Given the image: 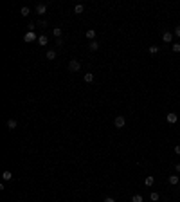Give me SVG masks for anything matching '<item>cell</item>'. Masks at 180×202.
Masks as SVG:
<instances>
[{"label":"cell","mask_w":180,"mask_h":202,"mask_svg":"<svg viewBox=\"0 0 180 202\" xmlns=\"http://www.w3.org/2000/svg\"><path fill=\"white\" fill-rule=\"evenodd\" d=\"M81 71V63L78 60H70L69 61V72H79Z\"/></svg>","instance_id":"obj_1"},{"label":"cell","mask_w":180,"mask_h":202,"mask_svg":"<svg viewBox=\"0 0 180 202\" xmlns=\"http://www.w3.org/2000/svg\"><path fill=\"white\" fill-rule=\"evenodd\" d=\"M113 125H115L117 128H122V126L126 125V119H124V116H117V117H115V121H113Z\"/></svg>","instance_id":"obj_2"},{"label":"cell","mask_w":180,"mask_h":202,"mask_svg":"<svg viewBox=\"0 0 180 202\" xmlns=\"http://www.w3.org/2000/svg\"><path fill=\"white\" fill-rule=\"evenodd\" d=\"M177 119H178V116H177V114H173V112H169V114L166 116V121L169 123V125H173V123H177Z\"/></svg>","instance_id":"obj_3"},{"label":"cell","mask_w":180,"mask_h":202,"mask_svg":"<svg viewBox=\"0 0 180 202\" xmlns=\"http://www.w3.org/2000/svg\"><path fill=\"white\" fill-rule=\"evenodd\" d=\"M162 40L166 42V43H171V40H173V33H169V31L162 33Z\"/></svg>","instance_id":"obj_4"},{"label":"cell","mask_w":180,"mask_h":202,"mask_svg":"<svg viewBox=\"0 0 180 202\" xmlns=\"http://www.w3.org/2000/svg\"><path fill=\"white\" fill-rule=\"evenodd\" d=\"M23 40H25V42H32V40H38V38H36L34 31H29V33H27V34L23 36Z\"/></svg>","instance_id":"obj_5"},{"label":"cell","mask_w":180,"mask_h":202,"mask_svg":"<svg viewBox=\"0 0 180 202\" xmlns=\"http://www.w3.org/2000/svg\"><path fill=\"white\" fill-rule=\"evenodd\" d=\"M36 13H38V15H45V13H47V6H45V4H38V6H36Z\"/></svg>","instance_id":"obj_6"},{"label":"cell","mask_w":180,"mask_h":202,"mask_svg":"<svg viewBox=\"0 0 180 202\" xmlns=\"http://www.w3.org/2000/svg\"><path fill=\"white\" fill-rule=\"evenodd\" d=\"M16 126H18V121H16V119H9V121H7V128H9V130H15Z\"/></svg>","instance_id":"obj_7"},{"label":"cell","mask_w":180,"mask_h":202,"mask_svg":"<svg viewBox=\"0 0 180 202\" xmlns=\"http://www.w3.org/2000/svg\"><path fill=\"white\" fill-rule=\"evenodd\" d=\"M178 182H180L178 175H169V184L171 186H175V184H178Z\"/></svg>","instance_id":"obj_8"},{"label":"cell","mask_w":180,"mask_h":202,"mask_svg":"<svg viewBox=\"0 0 180 202\" xmlns=\"http://www.w3.org/2000/svg\"><path fill=\"white\" fill-rule=\"evenodd\" d=\"M85 34H87V38H88V40L94 42V38H96V29H88Z\"/></svg>","instance_id":"obj_9"},{"label":"cell","mask_w":180,"mask_h":202,"mask_svg":"<svg viewBox=\"0 0 180 202\" xmlns=\"http://www.w3.org/2000/svg\"><path fill=\"white\" fill-rule=\"evenodd\" d=\"M47 42H49V38H47L45 34H40V36H38V43H40V45H47Z\"/></svg>","instance_id":"obj_10"},{"label":"cell","mask_w":180,"mask_h":202,"mask_svg":"<svg viewBox=\"0 0 180 202\" xmlns=\"http://www.w3.org/2000/svg\"><path fill=\"white\" fill-rule=\"evenodd\" d=\"M83 80L87 81V83H92V81H94V74H92V72H87V74L83 76Z\"/></svg>","instance_id":"obj_11"},{"label":"cell","mask_w":180,"mask_h":202,"mask_svg":"<svg viewBox=\"0 0 180 202\" xmlns=\"http://www.w3.org/2000/svg\"><path fill=\"white\" fill-rule=\"evenodd\" d=\"M45 56H47V60H54V58H56V50H47V54H45Z\"/></svg>","instance_id":"obj_12"},{"label":"cell","mask_w":180,"mask_h":202,"mask_svg":"<svg viewBox=\"0 0 180 202\" xmlns=\"http://www.w3.org/2000/svg\"><path fill=\"white\" fill-rule=\"evenodd\" d=\"M88 49H90V50H97V49H99V43H97V42H90Z\"/></svg>","instance_id":"obj_13"},{"label":"cell","mask_w":180,"mask_h":202,"mask_svg":"<svg viewBox=\"0 0 180 202\" xmlns=\"http://www.w3.org/2000/svg\"><path fill=\"white\" fill-rule=\"evenodd\" d=\"M11 177H13V175H11V172H7V170L2 173V179H4V181H11Z\"/></svg>","instance_id":"obj_14"},{"label":"cell","mask_w":180,"mask_h":202,"mask_svg":"<svg viewBox=\"0 0 180 202\" xmlns=\"http://www.w3.org/2000/svg\"><path fill=\"white\" fill-rule=\"evenodd\" d=\"M83 9H85V6H83V4H78V6L74 7V13H78V15H79V13H83Z\"/></svg>","instance_id":"obj_15"},{"label":"cell","mask_w":180,"mask_h":202,"mask_svg":"<svg viewBox=\"0 0 180 202\" xmlns=\"http://www.w3.org/2000/svg\"><path fill=\"white\" fill-rule=\"evenodd\" d=\"M150 199H151V200H153V202H157V200H159V199H160V195H159V193H157V191H153V193H151V195H150Z\"/></svg>","instance_id":"obj_16"},{"label":"cell","mask_w":180,"mask_h":202,"mask_svg":"<svg viewBox=\"0 0 180 202\" xmlns=\"http://www.w3.org/2000/svg\"><path fill=\"white\" fill-rule=\"evenodd\" d=\"M148 52H150V54H157V52H159V47H157V45H151L150 49H148Z\"/></svg>","instance_id":"obj_17"},{"label":"cell","mask_w":180,"mask_h":202,"mask_svg":"<svg viewBox=\"0 0 180 202\" xmlns=\"http://www.w3.org/2000/svg\"><path fill=\"white\" fill-rule=\"evenodd\" d=\"M131 202H142V195H133V197H131Z\"/></svg>","instance_id":"obj_18"},{"label":"cell","mask_w":180,"mask_h":202,"mask_svg":"<svg viewBox=\"0 0 180 202\" xmlns=\"http://www.w3.org/2000/svg\"><path fill=\"white\" fill-rule=\"evenodd\" d=\"M146 186H153V182H155V179H153V177H146Z\"/></svg>","instance_id":"obj_19"},{"label":"cell","mask_w":180,"mask_h":202,"mask_svg":"<svg viewBox=\"0 0 180 202\" xmlns=\"http://www.w3.org/2000/svg\"><path fill=\"white\" fill-rule=\"evenodd\" d=\"M20 15H22V16H27V15H29V7H22Z\"/></svg>","instance_id":"obj_20"},{"label":"cell","mask_w":180,"mask_h":202,"mask_svg":"<svg viewBox=\"0 0 180 202\" xmlns=\"http://www.w3.org/2000/svg\"><path fill=\"white\" fill-rule=\"evenodd\" d=\"M54 36H58V38L61 36V29L60 27H54Z\"/></svg>","instance_id":"obj_21"},{"label":"cell","mask_w":180,"mask_h":202,"mask_svg":"<svg viewBox=\"0 0 180 202\" xmlns=\"http://www.w3.org/2000/svg\"><path fill=\"white\" fill-rule=\"evenodd\" d=\"M173 50H175V52H180V43H173Z\"/></svg>","instance_id":"obj_22"},{"label":"cell","mask_w":180,"mask_h":202,"mask_svg":"<svg viewBox=\"0 0 180 202\" xmlns=\"http://www.w3.org/2000/svg\"><path fill=\"white\" fill-rule=\"evenodd\" d=\"M175 36H178V38H180V25H178V27H175Z\"/></svg>","instance_id":"obj_23"},{"label":"cell","mask_w":180,"mask_h":202,"mask_svg":"<svg viewBox=\"0 0 180 202\" xmlns=\"http://www.w3.org/2000/svg\"><path fill=\"white\" fill-rule=\"evenodd\" d=\"M175 153H177V155H180V144H177V146H175Z\"/></svg>","instance_id":"obj_24"},{"label":"cell","mask_w":180,"mask_h":202,"mask_svg":"<svg viewBox=\"0 0 180 202\" xmlns=\"http://www.w3.org/2000/svg\"><path fill=\"white\" fill-rule=\"evenodd\" d=\"M103 202H115V200H113L112 197H106V199H105V200H103Z\"/></svg>","instance_id":"obj_25"},{"label":"cell","mask_w":180,"mask_h":202,"mask_svg":"<svg viewBox=\"0 0 180 202\" xmlns=\"http://www.w3.org/2000/svg\"><path fill=\"white\" fill-rule=\"evenodd\" d=\"M175 170H177V172H180V164H175Z\"/></svg>","instance_id":"obj_26"}]
</instances>
